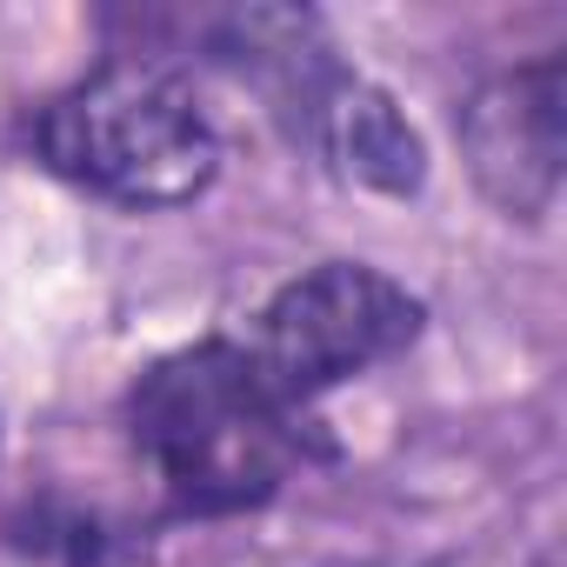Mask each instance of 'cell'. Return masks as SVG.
<instances>
[{"label": "cell", "instance_id": "6da1fadb", "mask_svg": "<svg viewBox=\"0 0 567 567\" xmlns=\"http://www.w3.org/2000/svg\"><path fill=\"white\" fill-rule=\"evenodd\" d=\"M127 427L181 514L260 507L315 454L308 414L234 341H200L154 361L127 394Z\"/></svg>", "mask_w": 567, "mask_h": 567}, {"label": "cell", "instance_id": "7a4b0ae2", "mask_svg": "<svg viewBox=\"0 0 567 567\" xmlns=\"http://www.w3.org/2000/svg\"><path fill=\"white\" fill-rule=\"evenodd\" d=\"M34 147L74 187L121 207H181L207 194L220 167V134L194 87L167 68L121 61L41 107Z\"/></svg>", "mask_w": 567, "mask_h": 567}, {"label": "cell", "instance_id": "3957f363", "mask_svg": "<svg viewBox=\"0 0 567 567\" xmlns=\"http://www.w3.org/2000/svg\"><path fill=\"white\" fill-rule=\"evenodd\" d=\"M414 341H421V301L401 280L361 260H328L274 295V308L260 315V348L247 354L295 408H308L321 388H341L408 354Z\"/></svg>", "mask_w": 567, "mask_h": 567}, {"label": "cell", "instance_id": "277c9868", "mask_svg": "<svg viewBox=\"0 0 567 567\" xmlns=\"http://www.w3.org/2000/svg\"><path fill=\"white\" fill-rule=\"evenodd\" d=\"M461 147H467L481 194L501 214L540 220L567 174V68H560V54L494 74L461 107Z\"/></svg>", "mask_w": 567, "mask_h": 567}, {"label": "cell", "instance_id": "5b68a950", "mask_svg": "<svg viewBox=\"0 0 567 567\" xmlns=\"http://www.w3.org/2000/svg\"><path fill=\"white\" fill-rule=\"evenodd\" d=\"M308 134H315V147H321L348 181H361V187H374V194H421V181H427V147H421V134H414L408 114H401L381 87H368L361 74L328 81V94L308 107Z\"/></svg>", "mask_w": 567, "mask_h": 567}, {"label": "cell", "instance_id": "8992f818", "mask_svg": "<svg viewBox=\"0 0 567 567\" xmlns=\"http://www.w3.org/2000/svg\"><path fill=\"white\" fill-rule=\"evenodd\" d=\"M14 547L54 560V567H134L141 540L107 520L101 507H74V501H34L28 514H14Z\"/></svg>", "mask_w": 567, "mask_h": 567}, {"label": "cell", "instance_id": "52a82bcc", "mask_svg": "<svg viewBox=\"0 0 567 567\" xmlns=\"http://www.w3.org/2000/svg\"><path fill=\"white\" fill-rule=\"evenodd\" d=\"M540 567H560V560H554V554H547V560H540Z\"/></svg>", "mask_w": 567, "mask_h": 567}]
</instances>
